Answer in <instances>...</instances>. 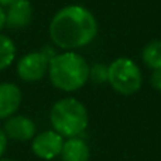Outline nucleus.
Masks as SVG:
<instances>
[{
    "label": "nucleus",
    "instance_id": "obj_1",
    "mask_svg": "<svg viewBox=\"0 0 161 161\" xmlns=\"http://www.w3.org/2000/svg\"><path fill=\"white\" fill-rule=\"evenodd\" d=\"M97 23L95 16L82 6H67L53 17L50 36L57 47L76 50L95 40Z\"/></svg>",
    "mask_w": 161,
    "mask_h": 161
},
{
    "label": "nucleus",
    "instance_id": "obj_2",
    "mask_svg": "<svg viewBox=\"0 0 161 161\" xmlns=\"http://www.w3.org/2000/svg\"><path fill=\"white\" fill-rule=\"evenodd\" d=\"M50 79L55 88L65 92L78 91L89 78V65L79 54L68 51L54 55L48 65Z\"/></svg>",
    "mask_w": 161,
    "mask_h": 161
},
{
    "label": "nucleus",
    "instance_id": "obj_3",
    "mask_svg": "<svg viewBox=\"0 0 161 161\" xmlns=\"http://www.w3.org/2000/svg\"><path fill=\"white\" fill-rule=\"evenodd\" d=\"M50 120L54 130L62 137H76L88 126L86 108L74 97L61 99L53 106Z\"/></svg>",
    "mask_w": 161,
    "mask_h": 161
},
{
    "label": "nucleus",
    "instance_id": "obj_4",
    "mask_svg": "<svg viewBox=\"0 0 161 161\" xmlns=\"http://www.w3.org/2000/svg\"><path fill=\"white\" fill-rule=\"evenodd\" d=\"M108 80L122 95H134L142 86V72L130 58H117L108 67Z\"/></svg>",
    "mask_w": 161,
    "mask_h": 161
},
{
    "label": "nucleus",
    "instance_id": "obj_5",
    "mask_svg": "<svg viewBox=\"0 0 161 161\" xmlns=\"http://www.w3.org/2000/svg\"><path fill=\"white\" fill-rule=\"evenodd\" d=\"M50 57L45 51L41 53H30L25 54L17 64V74L23 80L34 82L41 79L48 71Z\"/></svg>",
    "mask_w": 161,
    "mask_h": 161
},
{
    "label": "nucleus",
    "instance_id": "obj_6",
    "mask_svg": "<svg viewBox=\"0 0 161 161\" xmlns=\"http://www.w3.org/2000/svg\"><path fill=\"white\" fill-rule=\"evenodd\" d=\"M64 140L62 136L57 131H44L34 137L33 140V151L37 157L42 160H53L58 154H61Z\"/></svg>",
    "mask_w": 161,
    "mask_h": 161
},
{
    "label": "nucleus",
    "instance_id": "obj_7",
    "mask_svg": "<svg viewBox=\"0 0 161 161\" xmlns=\"http://www.w3.org/2000/svg\"><path fill=\"white\" fill-rule=\"evenodd\" d=\"M4 10V25L8 28H23L33 19V7L28 0H14Z\"/></svg>",
    "mask_w": 161,
    "mask_h": 161
},
{
    "label": "nucleus",
    "instance_id": "obj_8",
    "mask_svg": "<svg viewBox=\"0 0 161 161\" xmlns=\"http://www.w3.org/2000/svg\"><path fill=\"white\" fill-rule=\"evenodd\" d=\"M4 133L7 137L17 142H27L36 134V125L25 116H13L6 122Z\"/></svg>",
    "mask_w": 161,
    "mask_h": 161
},
{
    "label": "nucleus",
    "instance_id": "obj_9",
    "mask_svg": "<svg viewBox=\"0 0 161 161\" xmlns=\"http://www.w3.org/2000/svg\"><path fill=\"white\" fill-rule=\"evenodd\" d=\"M21 92L14 83H0V119L8 117L19 109Z\"/></svg>",
    "mask_w": 161,
    "mask_h": 161
},
{
    "label": "nucleus",
    "instance_id": "obj_10",
    "mask_svg": "<svg viewBox=\"0 0 161 161\" xmlns=\"http://www.w3.org/2000/svg\"><path fill=\"white\" fill-rule=\"evenodd\" d=\"M62 161H89L91 151L89 147L82 139L71 137L64 142L61 150Z\"/></svg>",
    "mask_w": 161,
    "mask_h": 161
},
{
    "label": "nucleus",
    "instance_id": "obj_11",
    "mask_svg": "<svg viewBox=\"0 0 161 161\" xmlns=\"http://www.w3.org/2000/svg\"><path fill=\"white\" fill-rule=\"evenodd\" d=\"M143 61L148 68H161V41H151L143 50Z\"/></svg>",
    "mask_w": 161,
    "mask_h": 161
},
{
    "label": "nucleus",
    "instance_id": "obj_12",
    "mask_svg": "<svg viewBox=\"0 0 161 161\" xmlns=\"http://www.w3.org/2000/svg\"><path fill=\"white\" fill-rule=\"evenodd\" d=\"M14 57H16L14 42L8 37L0 34V71L6 69L13 62Z\"/></svg>",
    "mask_w": 161,
    "mask_h": 161
},
{
    "label": "nucleus",
    "instance_id": "obj_13",
    "mask_svg": "<svg viewBox=\"0 0 161 161\" xmlns=\"http://www.w3.org/2000/svg\"><path fill=\"white\" fill-rule=\"evenodd\" d=\"M89 76L96 82H103L108 79V68L103 65H95L93 68H89Z\"/></svg>",
    "mask_w": 161,
    "mask_h": 161
},
{
    "label": "nucleus",
    "instance_id": "obj_14",
    "mask_svg": "<svg viewBox=\"0 0 161 161\" xmlns=\"http://www.w3.org/2000/svg\"><path fill=\"white\" fill-rule=\"evenodd\" d=\"M150 82H151V85H153V88H156L157 91L161 92V68L153 71L151 78H150Z\"/></svg>",
    "mask_w": 161,
    "mask_h": 161
},
{
    "label": "nucleus",
    "instance_id": "obj_15",
    "mask_svg": "<svg viewBox=\"0 0 161 161\" xmlns=\"http://www.w3.org/2000/svg\"><path fill=\"white\" fill-rule=\"evenodd\" d=\"M6 146H7V136H6L4 130L0 129V157H2L3 153H4Z\"/></svg>",
    "mask_w": 161,
    "mask_h": 161
},
{
    "label": "nucleus",
    "instance_id": "obj_16",
    "mask_svg": "<svg viewBox=\"0 0 161 161\" xmlns=\"http://www.w3.org/2000/svg\"><path fill=\"white\" fill-rule=\"evenodd\" d=\"M4 27V10H3V7L0 6V28Z\"/></svg>",
    "mask_w": 161,
    "mask_h": 161
},
{
    "label": "nucleus",
    "instance_id": "obj_17",
    "mask_svg": "<svg viewBox=\"0 0 161 161\" xmlns=\"http://www.w3.org/2000/svg\"><path fill=\"white\" fill-rule=\"evenodd\" d=\"M11 2H14V0H0V6H2V7L3 6H8Z\"/></svg>",
    "mask_w": 161,
    "mask_h": 161
},
{
    "label": "nucleus",
    "instance_id": "obj_18",
    "mask_svg": "<svg viewBox=\"0 0 161 161\" xmlns=\"http://www.w3.org/2000/svg\"><path fill=\"white\" fill-rule=\"evenodd\" d=\"M0 161H11V160H8V158H3V160H0Z\"/></svg>",
    "mask_w": 161,
    "mask_h": 161
}]
</instances>
